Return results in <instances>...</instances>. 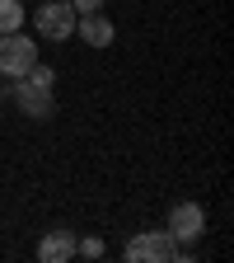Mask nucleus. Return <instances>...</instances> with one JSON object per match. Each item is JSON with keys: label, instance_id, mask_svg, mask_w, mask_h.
Segmentation results:
<instances>
[{"label": "nucleus", "instance_id": "obj_2", "mask_svg": "<svg viewBox=\"0 0 234 263\" xmlns=\"http://www.w3.org/2000/svg\"><path fill=\"white\" fill-rule=\"evenodd\" d=\"M75 10H71V0H47V5L33 10V28H38V38L42 43H66V38H75Z\"/></svg>", "mask_w": 234, "mask_h": 263}, {"label": "nucleus", "instance_id": "obj_4", "mask_svg": "<svg viewBox=\"0 0 234 263\" xmlns=\"http://www.w3.org/2000/svg\"><path fill=\"white\" fill-rule=\"evenodd\" d=\"M169 235L178 245H192V240H202L206 235V207L202 202H178L169 212Z\"/></svg>", "mask_w": 234, "mask_h": 263}, {"label": "nucleus", "instance_id": "obj_9", "mask_svg": "<svg viewBox=\"0 0 234 263\" xmlns=\"http://www.w3.org/2000/svg\"><path fill=\"white\" fill-rule=\"evenodd\" d=\"M75 254H84V258H103V240H98V235H89V240H75Z\"/></svg>", "mask_w": 234, "mask_h": 263}, {"label": "nucleus", "instance_id": "obj_10", "mask_svg": "<svg viewBox=\"0 0 234 263\" xmlns=\"http://www.w3.org/2000/svg\"><path fill=\"white\" fill-rule=\"evenodd\" d=\"M71 10L75 14H94V10H103V0H71Z\"/></svg>", "mask_w": 234, "mask_h": 263}, {"label": "nucleus", "instance_id": "obj_8", "mask_svg": "<svg viewBox=\"0 0 234 263\" xmlns=\"http://www.w3.org/2000/svg\"><path fill=\"white\" fill-rule=\"evenodd\" d=\"M24 0H0V33H19L24 28Z\"/></svg>", "mask_w": 234, "mask_h": 263}, {"label": "nucleus", "instance_id": "obj_6", "mask_svg": "<svg viewBox=\"0 0 234 263\" xmlns=\"http://www.w3.org/2000/svg\"><path fill=\"white\" fill-rule=\"evenodd\" d=\"M75 33H80V43H89V47H113L117 24H113L103 10H94V14H80V19H75Z\"/></svg>", "mask_w": 234, "mask_h": 263}, {"label": "nucleus", "instance_id": "obj_5", "mask_svg": "<svg viewBox=\"0 0 234 263\" xmlns=\"http://www.w3.org/2000/svg\"><path fill=\"white\" fill-rule=\"evenodd\" d=\"M14 104L28 113V118H52L56 108V89H42V85H33V80H14Z\"/></svg>", "mask_w": 234, "mask_h": 263}, {"label": "nucleus", "instance_id": "obj_1", "mask_svg": "<svg viewBox=\"0 0 234 263\" xmlns=\"http://www.w3.org/2000/svg\"><path fill=\"white\" fill-rule=\"evenodd\" d=\"M38 57V38H28V33H0V80H19Z\"/></svg>", "mask_w": 234, "mask_h": 263}, {"label": "nucleus", "instance_id": "obj_7", "mask_svg": "<svg viewBox=\"0 0 234 263\" xmlns=\"http://www.w3.org/2000/svg\"><path fill=\"white\" fill-rule=\"evenodd\" d=\"M38 258H42V263H66V258H75V235H71V230H47V235L38 240Z\"/></svg>", "mask_w": 234, "mask_h": 263}, {"label": "nucleus", "instance_id": "obj_3", "mask_svg": "<svg viewBox=\"0 0 234 263\" xmlns=\"http://www.w3.org/2000/svg\"><path fill=\"white\" fill-rule=\"evenodd\" d=\"M126 263H169L178 258V240L169 235V230H141V235L126 240Z\"/></svg>", "mask_w": 234, "mask_h": 263}]
</instances>
